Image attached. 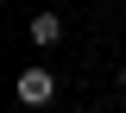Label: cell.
<instances>
[{"label":"cell","mask_w":126,"mask_h":113,"mask_svg":"<svg viewBox=\"0 0 126 113\" xmlns=\"http://www.w3.org/2000/svg\"><path fill=\"white\" fill-rule=\"evenodd\" d=\"M19 100L25 107H50L57 100V75L50 69H19Z\"/></svg>","instance_id":"1"},{"label":"cell","mask_w":126,"mask_h":113,"mask_svg":"<svg viewBox=\"0 0 126 113\" xmlns=\"http://www.w3.org/2000/svg\"><path fill=\"white\" fill-rule=\"evenodd\" d=\"M25 38H32L38 50H44V44H57V38H63V19H57V13H38V19L25 25Z\"/></svg>","instance_id":"2"},{"label":"cell","mask_w":126,"mask_h":113,"mask_svg":"<svg viewBox=\"0 0 126 113\" xmlns=\"http://www.w3.org/2000/svg\"><path fill=\"white\" fill-rule=\"evenodd\" d=\"M120 88H126V69H120Z\"/></svg>","instance_id":"3"},{"label":"cell","mask_w":126,"mask_h":113,"mask_svg":"<svg viewBox=\"0 0 126 113\" xmlns=\"http://www.w3.org/2000/svg\"><path fill=\"white\" fill-rule=\"evenodd\" d=\"M120 19H126V6H120Z\"/></svg>","instance_id":"4"}]
</instances>
